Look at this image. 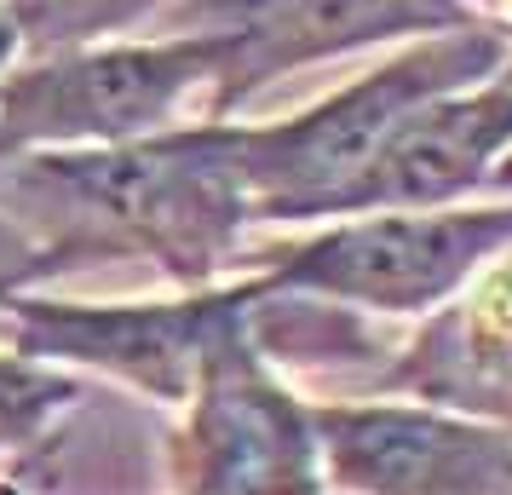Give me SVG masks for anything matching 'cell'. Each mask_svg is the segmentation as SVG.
I'll list each match as a JSON object with an SVG mask.
<instances>
[{"label": "cell", "mask_w": 512, "mask_h": 495, "mask_svg": "<svg viewBox=\"0 0 512 495\" xmlns=\"http://www.w3.org/2000/svg\"><path fill=\"white\" fill-rule=\"evenodd\" d=\"M0 213L52 277L156 265L173 288L225 283L254 231L231 121H179L133 144L0 156Z\"/></svg>", "instance_id": "cell-1"}, {"label": "cell", "mask_w": 512, "mask_h": 495, "mask_svg": "<svg viewBox=\"0 0 512 495\" xmlns=\"http://www.w3.org/2000/svg\"><path fill=\"white\" fill-rule=\"evenodd\" d=\"M512 47L489 29H449L432 41L397 47L386 64L363 70L340 93L305 104L277 121H236V150L254 196L259 225H323L351 208V190L363 185L374 156L386 150L403 121L426 98L472 87L484 75L507 70Z\"/></svg>", "instance_id": "cell-2"}, {"label": "cell", "mask_w": 512, "mask_h": 495, "mask_svg": "<svg viewBox=\"0 0 512 495\" xmlns=\"http://www.w3.org/2000/svg\"><path fill=\"white\" fill-rule=\"evenodd\" d=\"M512 248V196L438 208H374L323 219L311 236L248 248L242 271L265 294H300L357 317H432Z\"/></svg>", "instance_id": "cell-3"}, {"label": "cell", "mask_w": 512, "mask_h": 495, "mask_svg": "<svg viewBox=\"0 0 512 495\" xmlns=\"http://www.w3.org/2000/svg\"><path fill=\"white\" fill-rule=\"evenodd\" d=\"M219 41L167 29L156 41H93V47L18 58L0 81V156L24 150H98L179 127L185 98L208 104Z\"/></svg>", "instance_id": "cell-4"}, {"label": "cell", "mask_w": 512, "mask_h": 495, "mask_svg": "<svg viewBox=\"0 0 512 495\" xmlns=\"http://www.w3.org/2000/svg\"><path fill=\"white\" fill-rule=\"evenodd\" d=\"M162 455L173 495H328L311 398L259 346V300L208 352Z\"/></svg>", "instance_id": "cell-5"}, {"label": "cell", "mask_w": 512, "mask_h": 495, "mask_svg": "<svg viewBox=\"0 0 512 495\" xmlns=\"http://www.w3.org/2000/svg\"><path fill=\"white\" fill-rule=\"evenodd\" d=\"M259 283L231 277L208 288H179L162 300H52L18 294L0 329L18 357L121 380L127 392L179 409L202 375L208 352L254 311Z\"/></svg>", "instance_id": "cell-6"}, {"label": "cell", "mask_w": 512, "mask_h": 495, "mask_svg": "<svg viewBox=\"0 0 512 495\" xmlns=\"http://www.w3.org/2000/svg\"><path fill=\"white\" fill-rule=\"evenodd\" d=\"M173 29L219 41V75L202 116L231 121L288 75L374 47H409L472 29L461 0H179Z\"/></svg>", "instance_id": "cell-7"}, {"label": "cell", "mask_w": 512, "mask_h": 495, "mask_svg": "<svg viewBox=\"0 0 512 495\" xmlns=\"http://www.w3.org/2000/svg\"><path fill=\"white\" fill-rule=\"evenodd\" d=\"M323 478L340 495H507L512 426L443 403L311 398Z\"/></svg>", "instance_id": "cell-8"}, {"label": "cell", "mask_w": 512, "mask_h": 495, "mask_svg": "<svg viewBox=\"0 0 512 495\" xmlns=\"http://www.w3.org/2000/svg\"><path fill=\"white\" fill-rule=\"evenodd\" d=\"M512 150V64L472 87L426 98L374 156L346 213L374 208H438L489 196L495 167ZM340 213V219H346Z\"/></svg>", "instance_id": "cell-9"}, {"label": "cell", "mask_w": 512, "mask_h": 495, "mask_svg": "<svg viewBox=\"0 0 512 495\" xmlns=\"http://www.w3.org/2000/svg\"><path fill=\"white\" fill-rule=\"evenodd\" d=\"M380 392L512 426V248L449 306L420 317L380 363Z\"/></svg>", "instance_id": "cell-10"}, {"label": "cell", "mask_w": 512, "mask_h": 495, "mask_svg": "<svg viewBox=\"0 0 512 495\" xmlns=\"http://www.w3.org/2000/svg\"><path fill=\"white\" fill-rule=\"evenodd\" d=\"M75 403H81V380L70 369L6 352L0 357V461L47 444Z\"/></svg>", "instance_id": "cell-11"}, {"label": "cell", "mask_w": 512, "mask_h": 495, "mask_svg": "<svg viewBox=\"0 0 512 495\" xmlns=\"http://www.w3.org/2000/svg\"><path fill=\"white\" fill-rule=\"evenodd\" d=\"M6 6L24 35V58H35V52L121 41V29L144 24L156 12H173L179 0H6Z\"/></svg>", "instance_id": "cell-12"}, {"label": "cell", "mask_w": 512, "mask_h": 495, "mask_svg": "<svg viewBox=\"0 0 512 495\" xmlns=\"http://www.w3.org/2000/svg\"><path fill=\"white\" fill-rule=\"evenodd\" d=\"M29 288H47V260H41L35 242L0 213V317H6V306H12L18 294H29Z\"/></svg>", "instance_id": "cell-13"}, {"label": "cell", "mask_w": 512, "mask_h": 495, "mask_svg": "<svg viewBox=\"0 0 512 495\" xmlns=\"http://www.w3.org/2000/svg\"><path fill=\"white\" fill-rule=\"evenodd\" d=\"M24 58V35H18V18H12V6L0 0V81H6V70Z\"/></svg>", "instance_id": "cell-14"}, {"label": "cell", "mask_w": 512, "mask_h": 495, "mask_svg": "<svg viewBox=\"0 0 512 495\" xmlns=\"http://www.w3.org/2000/svg\"><path fill=\"white\" fill-rule=\"evenodd\" d=\"M489 196H512V150H507V162L495 167V179H489Z\"/></svg>", "instance_id": "cell-15"}, {"label": "cell", "mask_w": 512, "mask_h": 495, "mask_svg": "<svg viewBox=\"0 0 512 495\" xmlns=\"http://www.w3.org/2000/svg\"><path fill=\"white\" fill-rule=\"evenodd\" d=\"M507 495H512V484H507Z\"/></svg>", "instance_id": "cell-16"}]
</instances>
